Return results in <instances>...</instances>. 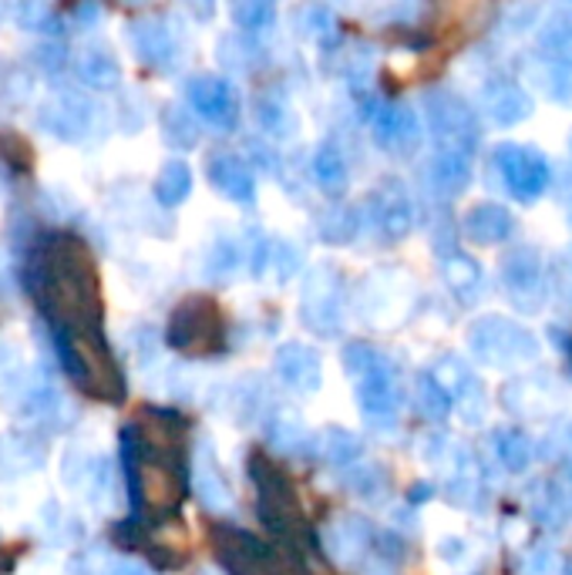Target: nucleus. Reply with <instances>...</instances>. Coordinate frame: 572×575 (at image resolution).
<instances>
[{"label":"nucleus","instance_id":"f257e3e1","mask_svg":"<svg viewBox=\"0 0 572 575\" xmlns=\"http://www.w3.org/2000/svg\"><path fill=\"white\" fill-rule=\"evenodd\" d=\"M27 290L65 330H95L102 317L95 259L78 236L55 233L37 243L27 259Z\"/></svg>","mask_w":572,"mask_h":575},{"label":"nucleus","instance_id":"f03ea898","mask_svg":"<svg viewBox=\"0 0 572 575\" xmlns=\"http://www.w3.org/2000/svg\"><path fill=\"white\" fill-rule=\"evenodd\" d=\"M343 367H347L350 380H354L364 421L377 431L394 427L398 411H401V390H398L394 364L381 350H374L367 343H350L343 350Z\"/></svg>","mask_w":572,"mask_h":575},{"label":"nucleus","instance_id":"7ed1b4c3","mask_svg":"<svg viewBox=\"0 0 572 575\" xmlns=\"http://www.w3.org/2000/svg\"><path fill=\"white\" fill-rule=\"evenodd\" d=\"M61 350H65L68 371L87 394L102 397V401H121L125 380L98 330H65Z\"/></svg>","mask_w":572,"mask_h":575},{"label":"nucleus","instance_id":"20e7f679","mask_svg":"<svg viewBox=\"0 0 572 575\" xmlns=\"http://www.w3.org/2000/svg\"><path fill=\"white\" fill-rule=\"evenodd\" d=\"M468 350L475 353V361L489 367H522L533 364L539 357V340L522 324L505 320V317H486L478 320L468 333Z\"/></svg>","mask_w":572,"mask_h":575},{"label":"nucleus","instance_id":"39448f33","mask_svg":"<svg viewBox=\"0 0 572 575\" xmlns=\"http://www.w3.org/2000/svg\"><path fill=\"white\" fill-rule=\"evenodd\" d=\"M168 343L192 357L223 350V309L209 296H186L172 309Z\"/></svg>","mask_w":572,"mask_h":575},{"label":"nucleus","instance_id":"423d86ee","mask_svg":"<svg viewBox=\"0 0 572 575\" xmlns=\"http://www.w3.org/2000/svg\"><path fill=\"white\" fill-rule=\"evenodd\" d=\"M424 115L434 136L437 152L448 155H471V149L481 139L478 115L452 92H428L424 95Z\"/></svg>","mask_w":572,"mask_h":575},{"label":"nucleus","instance_id":"0eeeda50","mask_svg":"<svg viewBox=\"0 0 572 575\" xmlns=\"http://www.w3.org/2000/svg\"><path fill=\"white\" fill-rule=\"evenodd\" d=\"M128 465H131V484H136V502H142V508L159 512V515H168L179 508L186 484L172 461L145 455L128 445Z\"/></svg>","mask_w":572,"mask_h":575},{"label":"nucleus","instance_id":"6e6552de","mask_svg":"<svg viewBox=\"0 0 572 575\" xmlns=\"http://www.w3.org/2000/svg\"><path fill=\"white\" fill-rule=\"evenodd\" d=\"M300 320L317 337H337L343 330V283L334 267H317L303 283Z\"/></svg>","mask_w":572,"mask_h":575},{"label":"nucleus","instance_id":"1a4fd4ad","mask_svg":"<svg viewBox=\"0 0 572 575\" xmlns=\"http://www.w3.org/2000/svg\"><path fill=\"white\" fill-rule=\"evenodd\" d=\"M495 172L502 175L505 189L518 199V202H533L549 189V162L542 152L529 149V145H499L495 155Z\"/></svg>","mask_w":572,"mask_h":575},{"label":"nucleus","instance_id":"9d476101","mask_svg":"<svg viewBox=\"0 0 572 575\" xmlns=\"http://www.w3.org/2000/svg\"><path fill=\"white\" fill-rule=\"evenodd\" d=\"M502 283H505L512 306L522 309V314H539L549 300L542 259L529 246H518L502 259Z\"/></svg>","mask_w":572,"mask_h":575},{"label":"nucleus","instance_id":"9b49d317","mask_svg":"<svg viewBox=\"0 0 572 575\" xmlns=\"http://www.w3.org/2000/svg\"><path fill=\"white\" fill-rule=\"evenodd\" d=\"M253 481L259 489V508H262V518L280 536H296L303 528V518H300V505H296V495L290 489V481L273 468L267 465L259 455L253 458Z\"/></svg>","mask_w":572,"mask_h":575},{"label":"nucleus","instance_id":"f8f14e48","mask_svg":"<svg viewBox=\"0 0 572 575\" xmlns=\"http://www.w3.org/2000/svg\"><path fill=\"white\" fill-rule=\"evenodd\" d=\"M186 95H189V105L215 128L230 131L240 121V98L233 92V84L223 81V78L199 74V78L189 81Z\"/></svg>","mask_w":572,"mask_h":575},{"label":"nucleus","instance_id":"ddd939ff","mask_svg":"<svg viewBox=\"0 0 572 575\" xmlns=\"http://www.w3.org/2000/svg\"><path fill=\"white\" fill-rule=\"evenodd\" d=\"M371 209H374L377 233L387 243L405 239L415 226V202L408 199V192L398 179H387L384 186H377V192L371 196Z\"/></svg>","mask_w":572,"mask_h":575},{"label":"nucleus","instance_id":"4468645a","mask_svg":"<svg viewBox=\"0 0 572 575\" xmlns=\"http://www.w3.org/2000/svg\"><path fill=\"white\" fill-rule=\"evenodd\" d=\"M374 139L394 155H411L421 145V121L408 105H381L374 112Z\"/></svg>","mask_w":572,"mask_h":575},{"label":"nucleus","instance_id":"2eb2a0df","mask_svg":"<svg viewBox=\"0 0 572 575\" xmlns=\"http://www.w3.org/2000/svg\"><path fill=\"white\" fill-rule=\"evenodd\" d=\"M374 542V528L358 518V515H347L340 521H334L327 532H324V549L337 565H358L367 559V549Z\"/></svg>","mask_w":572,"mask_h":575},{"label":"nucleus","instance_id":"dca6fc26","mask_svg":"<svg viewBox=\"0 0 572 575\" xmlns=\"http://www.w3.org/2000/svg\"><path fill=\"white\" fill-rule=\"evenodd\" d=\"M481 102H486V112L495 125L502 128H512L518 121H525L533 115V98L529 92L518 84V81H509V78H495L486 84V92H481Z\"/></svg>","mask_w":572,"mask_h":575},{"label":"nucleus","instance_id":"f3484780","mask_svg":"<svg viewBox=\"0 0 572 575\" xmlns=\"http://www.w3.org/2000/svg\"><path fill=\"white\" fill-rule=\"evenodd\" d=\"M277 374L290 390L311 394L324 384V364L317 357V350L303 347V343H287L277 353Z\"/></svg>","mask_w":572,"mask_h":575},{"label":"nucleus","instance_id":"a211bd4d","mask_svg":"<svg viewBox=\"0 0 572 575\" xmlns=\"http://www.w3.org/2000/svg\"><path fill=\"white\" fill-rule=\"evenodd\" d=\"M209 183L233 202H253V196H256L249 162L233 155V152H219L209 159Z\"/></svg>","mask_w":572,"mask_h":575},{"label":"nucleus","instance_id":"6ab92c4d","mask_svg":"<svg viewBox=\"0 0 572 575\" xmlns=\"http://www.w3.org/2000/svg\"><path fill=\"white\" fill-rule=\"evenodd\" d=\"M462 236L478 243V246H492L512 236V215L499 202H481L471 206L462 219Z\"/></svg>","mask_w":572,"mask_h":575},{"label":"nucleus","instance_id":"aec40b11","mask_svg":"<svg viewBox=\"0 0 572 575\" xmlns=\"http://www.w3.org/2000/svg\"><path fill=\"white\" fill-rule=\"evenodd\" d=\"M192 489H196L199 502H202L206 508H212V512H230V508H233V492H230L226 478L219 474V468H215L209 448H202L199 458H196V468H192Z\"/></svg>","mask_w":572,"mask_h":575},{"label":"nucleus","instance_id":"412c9836","mask_svg":"<svg viewBox=\"0 0 572 575\" xmlns=\"http://www.w3.org/2000/svg\"><path fill=\"white\" fill-rule=\"evenodd\" d=\"M87 118H92V105L78 95H65L40 112V125L51 128L58 139H81L87 128Z\"/></svg>","mask_w":572,"mask_h":575},{"label":"nucleus","instance_id":"4be33fe9","mask_svg":"<svg viewBox=\"0 0 572 575\" xmlns=\"http://www.w3.org/2000/svg\"><path fill=\"white\" fill-rule=\"evenodd\" d=\"M525 78H529L549 102H556V105H572V68H569V64L539 55L536 61L525 64Z\"/></svg>","mask_w":572,"mask_h":575},{"label":"nucleus","instance_id":"5701e85b","mask_svg":"<svg viewBox=\"0 0 572 575\" xmlns=\"http://www.w3.org/2000/svg\"><path fill=\"white\" fill-rule=\"evenodd\" d=\"M256 121L273 139H290L296 131V112L290 108L280 87H267V92L256 98Z\"/></svg>","mask_w":572,"mask_h":575},{"label":"nucleus","instance_id":"b1692460","mask_svg":"<svg viewBox=\"0 0 572 575\" xmlns=\"http://www.w3.org/2000/svg\"><path fill=\"white\" fill-rule=\"evenodd\" d=\"M428 183L437 196H458L471 183V162L468 155H448L437 152L428 165Z\"/></svg>","mask_w":572,"mask_h":575},{"label":"nucleus","instance_id":"393cba45","mask_svg":"<svg viewBox=\"0 0 572 575\" xmlns=\"http://www.w3.org/2000/svg\"><path fill=\"white\" fill-rule=\"evenodd\" d=\"M533 515L536 521L559 528L572 518V484H559V481H539V489L533 492Z\"/></svg>","mask_w":572,"mask_h":575},{"label":"nucleus","instance_id":"a878e982","mask_svg":"<svg viewBox=\"0 0 572 575\" xmlns=\"http://www.w3.org/2000/svg\"><path fill=\"white\" fill-rule=\"evenodd\" d=\"M131 40H136L139 55L149 64H155V68H165L175 58V40H172V34H168V27L162 21H142V24H136V31H131Z\"/></svg>","mask_w":572,"mask_h":575},{"label":"nucleus","instance_id":"bb28decb","mask_svg":"<svg viewBox=\"0 0 572 575\" xmlns=\"http://www.w3.org/2000/svg\"><path fill=\"white\" fill-rule=\"evenodd\" d=\"M317 458L320 461H327V465H334V468H354V465H361V441L350 434V431H343V427H327L320 437H317Z\"/></svg>","mask_w":572,"mask_h":575},{"label":"nucleus","instance_id":"cd10ccee","mask_svg":"<svg viewBox=\"0 0 572 575\" xmlns=\"http://www.w3.org/2000/svg\"><path fill=\"white\" fill-rule=\"evenodd\" d=\"M442 277H445L448 290H452L458 300H465V303H471V300L478 296V290H481V267H478V262H475L471 256H465V253L445 256Z\"/></svg>","mask_w":572,"mask_h":575},{"label":"nucleus","instance_id":"c85d7f7f","mask_svg":"<svg viewBox=\"0 0 572 575\" xmlns=\"http://www.w3.org/2000/svg\"><path fill=\"white\" fill-rule=\"evenodd\" d=\"M267 441L280 455H293L306 445V424L293 411L280 408V411H273V418L267 424Z\"/></svg>","mask_w":572,"mask_h":575},{"label":"nucleus","instance_id":"c756f323","mask_svg":"<svg viewBox=\"0 0 572 575\" xmlns=\"http://www.w3.org/2000/svg\"><path fill=\"white\" fill-rule=\"evenodd\" d=\"M314 179L324 192L340 196L347 189V162L334 142H324L314 155Z\"/></svg>","mask_w":572,"mask_h":575},{"label":"nucleus","instance_id":"7c9ffc66","mask_svg":"<svg viewBox=\"0 0 572 575\" xmlns=\"http://www.w3.org/2000/svg\"><path fill=\"white\" fill-rule=\"evenodd\" d=\"M189 192H192V172H189V165L179 162V159L165 162L162 172H159V179H155V199L162 206H179V202H186Z\"/></svg>","mask_w":572,"mask_h":575},{"label":"nucleus","instance_id":"2f4dec72","mask_svg":"<svg viewBox=\"0 0 572 575\" xmlns=\"http://www.w3.org/2000/svg\"><path fill=\"white\" fill-rule=\"evenodd\" d=\"M415 401H418V411L428 418V421H445L448 411H452V397L448 390L437 384L431 374H418L415 380Z\"/></svg>","mask_w":572,"mask_h":575},{"label":"nucleus","instance_id":"473e14b6","mask_svg":"<svg viewBox=\"0 0 572 575\" xmlns=\"http://www.w3.org/2000/svg\"><path fill=\"white\" fill-rule=\"evenodd\" d=\"M495 451H499L502 465L512 474H522L525 468L533 465V441L525 437L522 431H502V434H495Z\"/></svg>","mask_w":572,"mask_h":575},{"label":"nucleus","instance_id":"72a5a7b5","mask_svg":"<svg viewBox=\"0 0 572 575\" xmlns=\"http://www.w3.org/2000/svg\"><path fill=\"white\" fill-rule=\"evenodd\" d=\"M358 226H361V219H358V209H350V206H337L330 209L324 219H320V236L334 246H343L358 236Z\"/></svg>","mask_w":572,"mask_h":575},{"label":"nucleus","instance_id":"f704fd0d","mask_svg":"<svg viewBox=\"0 0 572 575\" xmlns=\"http://www.w3.org/2000/svg\"><path fill=\"white\" fill-rule=\"evenodd\" d=\"M8 441V455L0 451V471L4 474H24V471H31V468H37L40 465V448L37 445H31L27 437H4Z\"/></svg>","mask_w":572,"mask_h":575},{"label":"nucleus","instance_id":"c9c22d12","mask_svg":"<svg viewBox=\"0 0 572 575\" xmlns=\"http://www.w3.org/2000/svg\"><path fill=\"white\" fill-rule=\"evenodd\" d=\"M78 71H81V78L87 81V84H98V87H115L118 84V61L108 55V51H87L84 58H81V64H78Z\"/></svg>","mask_w":572,"mask_h":575},{"label":"nucleus","instance_id":"e433bc0d","mask_svg":"<svg viewBox=\"0 0 572 575\" xmlns=\"http://www.w3.org/2000/svg\"><path fill=\"white\" fill-rule=\"evenodd\" d=\"M434 380L442 384L445 390H448V397H452V404H455V397L471 384V380H478L458 357H442L437 361V367H434Z\"/></svg>","mask_w":572,"mask_h":575},{"label":"nucleus","instance_id":"4c0bfd02","mask_svg":"<svg viewBox=\"0 0 572 575\" xmlns=\"http://www.w3.org/2000/svg\"><path fill=\"white\" fill-rule=\"evenodd\" d=\"M236 267H240V249H236V243L219 239V243L209 249V259H206L209 277H212V280H226V277H233Z\"/></svg>","mask_w":572,"mask_h":575},{"label":"nucleus","instance_id":"58836bf2","mask_svg":"<svg viewBox=\"0 0 572 575\" xmlns=\"http://www.w3.org/2000/svg\"><path fill=\"white\" fill-rule=\"evenodd\" d=\"M165 139H168L172 145H183V149H189V145L199 142V128H196V121L189 118V112L172 108V112L165 115Z\"/></svg>","mask_w":572,"mask_h":575},{"label":"nucleus","instance_id":"ea45409f","mask_svg":"<svg viewBox=\"0 0 572 575\" xmlns=\"http://www.w3.org/2000/svg\"><path fill=\"white\" fill-rule=\"evenodd\" d=\"M455 404H458L465 424H481V421H486V411H489V397H486V390H481L478 380H471V384L455 397Z\"/></svg>","mask_w":572,"mask_h":575},{"label":"nucleus","instance_id":"a19ab883","mask_svg":"<svg viewBox=\"0 0 572 575\" xmlns=\"http://www.w3.org/2000/svg\"><path fill=\"white\" fill-rule=\"evenodd\" d=\"M233 21L243 27V31H262L270 21H273V8L262 4V0H246V4H236L233 8Z\"/></svg>","mask_w":572,"mask_h":575},{"label":"nucleus","instance_id":"79ce46f5","mask_svg":"<svg viewBox=\"0 0 572 575\" xmlns=\"http://www.w3.org/2000/svg\"><path fill=\"white\" fill-rule=\"evenodd\" d=\"M381 481H384V474L377 468L354 465V471H347V489L358 492V495H367V498H374L381 492Z\"/></svg>","mask_w":572,"mask_h":575},{"label":"nucleus","instance_id":"37998d69","mask_svg":"<svg viewBox=\"0 0 572 575\" xmlns=\"http://www.w3.org/2000/svg\"><path fill=\"white\" fill-rule=\"evenodd\" d=\"M522 575H562V562L552 549H536L522 562Z\"/></svg>","mask_w":572,"mask_h":575},{"label":"nucleus","instance_id":"c03bdc74","mask_svg":"<svg viewBox=\"0 0 572 575\" xmlns=\"http://www.w3.org/2000/svg\"><path fill=\"white\" fill-rule=\"evenodd\" d=\"M0 155L8 159V165H21V168L31 165V149H27V142H21L17 136H11V131H0Z\"/></svg>","mask_w":572,"mask_h":575},{"label":"nucleus","instance_id":"a18cd8bd","mask_svg":"<svg viewBox=\"0 0 572 575\" xmlns=\"http://www.w3.org/2000/svg\"><path fill=\"white\" fill-rule=\"evenodd\" d=\"M27 414H34V418H44V414H55L58 411V394H51V390H37L31 401H27V408H24Z\"/></svg>","mask_w":572,"mask_h":575},{"label":"nucleus","instance_id":"49530a36","mask_svg":"<svg viewBox=\"0 0 572 575\" xmlns=\"http://www.w3.org/2000/svg\"><path fill=\"white\" fill-rule=\"evenodd\" d=\"M115 575H145V568H139V565H118Z\"/></svg>","mask_w":572,"mask_h":575},{"label":"nucleus","instance_id":"de8ad7c7","mask_svg":"<svg viewBox=\"0 0 572 575\" xmlns=\"http://www.w3.org/2000/svg\"><path fill=\"white\" fill-rule=\"evenodd\" d=\"M565 445H569V448H572V424H569V427H565Z\"/></svg>","mask_w":572,"mask_h":575},{"label":"nucleus","instance_id":"09e8293b","mask_svg":"<svg viewBox=\"0 0 572 575\" xmlns=\"http://www.w3.org/2000/svg\"><path fill=\"white\" fill-rule=\"evenodd\" d=\"M569 223H572V206H569Z\"/></svg>","mask_w":572,"mask_h":575}]
</instances>
